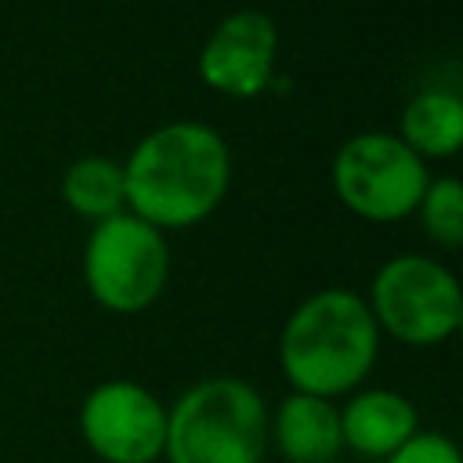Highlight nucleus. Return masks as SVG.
Segmentation results:
<instances>
[{"label": "nucleus", "mask_w": 463, "mask_h": 463, "mask_svg": "<svg viewBox=\"0 0 463 463\" xmlns=\"http://www.w3.org/2000/svg\"><path fill=\"white\" fill-rule=\"evenodd\" d=\"M232 152L224 137L195 119H174L145 134L123 163L127 213L166 232L206 221L228 195Z\"/></svg>", "instance_id": "f257e3e1"}, {"label": "nucleus", "mask_w": 463, "mask_h": 463, "mask_svg": "<svg viewBox=\"0 0 463 463\" xmlns=\"http://www.w3.org/2000/svg\"><path fill=\"white\" fill-rule=\"evenodd\" d=\"M380 329L362 293L318 289L304 297L279 333V369L289 391L340 402L365 387L380 358Z\"/></svg>", "instance_id": "f03ea898"}, {"label": "nucleus", "mask_w": 463, "mask_h": 463, "mask_svg": "<svg viewBox=\"0 0 463 463\" xmlns=\"http://www.w3.org/2000/svg\"><path fill=\"white\" fill-rule=\"evenodd\" d=\"M268 402L242 376H203L166 405V463H264Z\"/></svg>", "instance_id": "7ed1b4c3"}, {"label": "nucleus", "mask_w": 463, "mask_h": 463, "mask_svg": "<svg viewBox=\"0 0 463 463\" xmlns=\"http://www.w3.org/2000/svg\"><path fill=\"white\" fill-rule=\"evenodd\" d=\"M380 336L405 347H438L463 326L459 279L434 257L398 253L383 260L365 297Z\"/></svg>", "instance_id": "20e7f679"}, {"label": "nucleus", "mask_w": 463, "mask_h": 463, "mask_svg": "<svg viewBox=\"0 0 463 463\" xmlns=\"http://www.w3.org/2000/svg\"><path fill=\"white\" fill-rule=\"evenodd\" d=\"M170 279L166 235L134 213H116L94 224L83 246V282L98 307L137 315L152 307Z\"/></svg>", "instance_id": "39448f33"}, {"label": "nucleus", "mask_w": 463, "mask_h": 463, "mask_svg": "<svg viewBox=\"0 0 463 463\" xmlns=\"http://www.w3.org/2000/svg\"><path fill=\"white\" fill-rule=\"evenodd\" d=\"M427 181V163L387 130L354 134L333 156V192L362 221L391 224L416 213Z\"/></svg>", "instance_id": "423d86ee"}, {"label": "nucleus", "mask_w": 463, "mask_h": 463, "mask_svg": "<svg viewBox=\"0 0 463 463\" xmlns=\"http://www.w3.org/2000/svg\"><path fill=\"white\" fill-rule=\"evenodd\" d=\"M87 452L101 463H159L166 441L163 398L127 376L94 383L76 416Z\"/></svg>", "instance_id": "0eeeda50"}, {"label": "nucleus", "mask_w": 463, "mask_h": 463, "mask_svg": "<svg viewBox=\"0 0 463 463\" xmlns=\"http://www.w3.org/2000/svg\"><path fill=\"white\" fill-rule=\"evenodd\" d=\"M279 29L264 11H232L221 18L199 51V80L224 98H257L275 72Z\"/></svg>", "instance_id": "6e6552de"}, {"label": "nucleus", "mask_w": 463, "mask_h": 463, "mask_svg": "<svg viewBox=\"0 0 463 463\" xmlns=\"http://www.w3.org/2000/svg\"><path fill=\"white\" fill-rule=\"evenodd\" d=\"M340 438L344 452L362 459H387L420 430L416 405L394 387H358L340 405Z\"/></svg>", "instance_id": "1a4fd4ad"}, {"label": "nucleus", "mask_w": 463, "mask_h": 463, "mask_svg": "<svg viewBox=\"0 0 463 463\" xmlns=\"http://www.w3.org/2000/svg\"><path fill=\"white\" fill-rule=\"evenodd\" d=\"M268 449L282 463H336L344 452L336 402L289 391L268 409Z\"/></svg>", "instance_id": "9d476101"}, {"label": "nucleus", "mask_w": 463, "mask_h": 463, "mask_svg": "<svg viewBox=\"0 0 463 463\" xmlns=\"http://www.w3.org/2000/svg\"><path fill=\"white\" fill-rule=\"evenodd\" d=\"M398 137L420 159H449L463 145V98L456 90H420L405 101Z\"/></svg>", "instance_id": "9b49d317"}, {"label": "nucleus", "mask_w": 463, "mask_h": 463, "mask_svg": "<svg viewBox=\"0 0 463 463\" xmlns=\"http://www.w3.org/2000/svg\"><path fill=\"white\" fill-rule=\"evenodd\" d=\"M61 199L69 203L72 213L90 217L94 224L123 213V163L109 156H80L61 174Z\"/></svg>", "instance_id": "f8f14e48"}, {"label": "nucleus", "mask_w": 463, "mask_h": 463, "mask_svg": "<svg viewBox=\"0 0 463 463\" xmlns=\"http://www.w3.org/2000/svg\"><path fill=\"white\" fill-rule=\"evenodd\" d=\"M416 213H420V224L430 242H438L441 250H459V242H463V184L456 177L427 181Z\"/></svg>", "instance_id": "ddd939ff"}, {"label": "nucleus", "mask_w": 463, "mask_h": 463, "mask_svg": "<svg viewBox=\"0 0 463 463\" xmlns=\"http://www.w3.org/2000/svg\"><path fill=\"white\" fill-rule=\"evenodd\" d=\"M383 463H463L456 441L441 430H416L402 449H394Z\"/></svg>", "instance_id": "4468645a"}]
</instances>
